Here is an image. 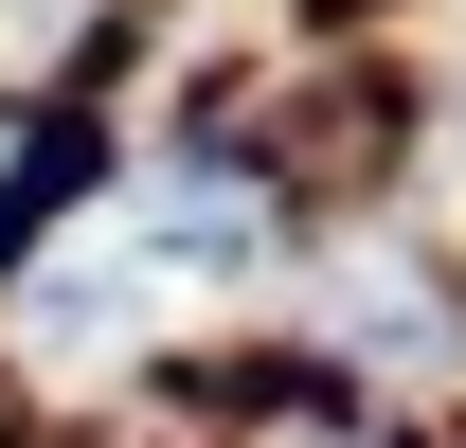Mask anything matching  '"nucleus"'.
Instances as JSON below:
<instances>
[{
  "label": "nucleus",
  "instance_id": "obj_1",
  "mask_svg": "<svg viewBox=\"0 0 466 448\" xmlns=\"http://www.w3.org/2000/svg\"><path fill=\"white\" fill-rule=\"evenodd\" d=\"M269 270V216L233 198V179H126L90 216L18 270V341L36 359H126V341L162 323V305H216V287Z\"/></svg>",
  "mask_w": 466,
  "mask_h": 448
},
{
  "label": "nucleus",
  "instance_id": "obj_2",
  "mask_svg": "<svg viewBox=\"0 0 466 448\" xmlns=\"http://www.w3.org/2000/svg\"><path fill=\"white\" fill-rule=\"evenodd\" d=\"M341 341H359V359H431V305H412V270H341Z\"/></svg>",
  "mask_w": 466,
  "mask_h": 448
}]
</instances>
